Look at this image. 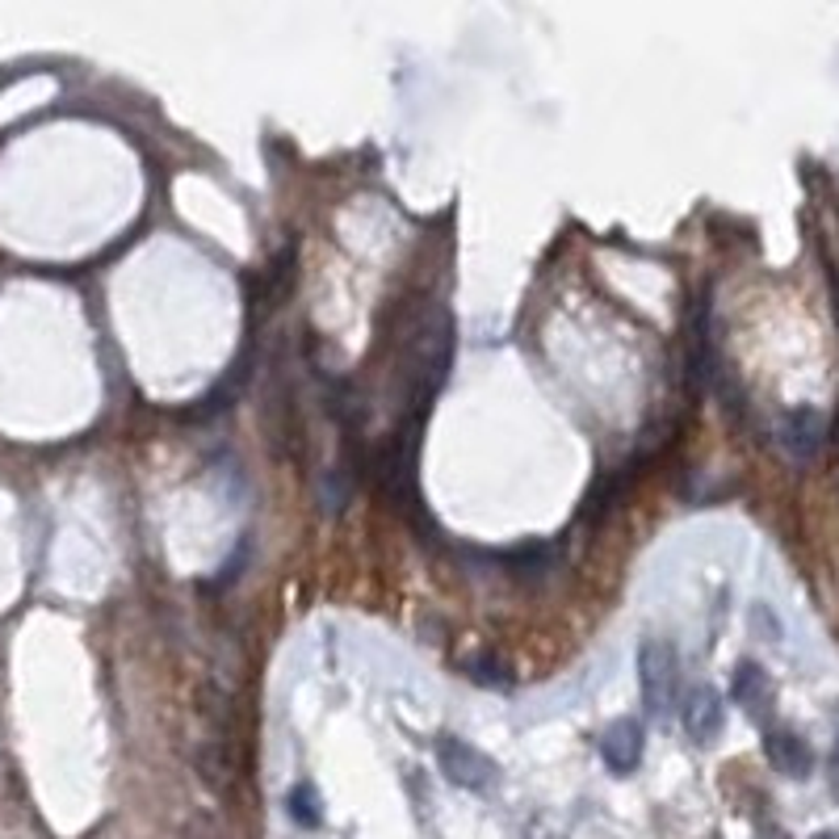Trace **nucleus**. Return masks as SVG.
<instances>
[{
    "instance_id": "obj_2",
    "label": "nucleus",
    "mask_w": 839,
    "mask_h": 839,
    "mask_svg": "<svg viewBox=\"0 0 839 839\" xmlns=\"http://www.w3.org/2000/svg\"><path fill=\"white\" fill-rule=\"evenodd\" d=\"M436 764L445 772V781H454L457 790H487L500 776V764L487 751H479L466 739H457V735H445L436 744Z\"/></svg>"
},
{
    "instance_id": "obj_4",
    "label": "nucleus",
    "mask_w": 839,
    "mask_h": 839,
    "mask_svg": "<svg viewBox=\"0 0 839 839\" xmlns=\"http://www.w3.org/2000/svg\"><path fill=\"white\" fill-rule=\"evenodd\" d=\"M764 756H768V764L776 768L781 776H790V781H806V776L815 772V751H810V744H806L797 730H785V726H768Z\"/></svg>"
},
{
    "instance_id": "obj_5",
    "label": "nucleus",
    "mask_w": 839,
    "mask_h": 839,
    "mask_svg": "<svg viewBox=\"0 0 839 839\" xmlns=\"http://www.w3.org/2000/svg\"><path fill=\"white\" fill-rule=\"evenodd\" d=\"M730 696L744 705L747 718L768 722V714H772V701H776V689H772V680H768V671L760 668V664L744 659V664L735 668V680H730Z\"/></svg>"
},
{
    "instance_id": "obj_10",
    "label": "nucleus",
    "mask_w": 839,
    "mask_h": 839,
    "mask_svg": "<svg viewBox=\"0 0 839 839\" xmlns=\"http://www.w3.org/2000/svg\"><path fill=\"white\" fill-rule=\"evenodd\" d=\"M286 810L290 818L298 823V827H319L324 823V810H319V797H315V785H307V781H298L294 790L286 793Z\"/></svg>"
},
{
    "instance_id": "obj_6",
    "label": "nucleus",
    "mask_w": 839,
    "mask_h": 839,
    "mask_svg": "<svg viewBox=\"0 0 839 839\" xmlns=\"http://www.w3.org/2000/svg\"><path fill=\"white\" fill-rule=\"evenodd\" d=\"M722 726H726V705H722V696L714 689H693L689 701H684V730H689V739L693 744H714L722 735Z\"/></svg>"
},
{
    "instance_id": "obj_12",
    "label": "nucleus",
    "mask_w": 839,
    "mask_h": 839,
    "mask_svg": "<svg viewBox=\"0 0 839 839\" xmlns=\"http://www.w3.org/2000/svg\"><path fill=\"white\" fill-rule=\"evenodd\" d=\"M815 839H839V836L836 831H823V836H815Z\"/></svg>"
},
{
    "instance_id": "obj_8",
    "label": "nucleus",
    "mask_w": 839,
    "mask_h": 839,
    "mask_svg": "<svg viewBox=\"0 0 839 839\" xmlns=\"http://www.w3.org/2000/svg\"><path fill=\"white\" fill-rule=\"evenodd\" d=\"M462 671H466L475 684H483V689H508V684H512V671L503 668L496 655H487V650L466 655V659H462Z\"/></svg>"
},
{
    "instance_id": "obj_7",
    "label": "nucleus",
    "mask_w": 839,
    "mask_h": 839,
    "mask_svg": "<svg viewBox=\"0 0 839 839\" xmlns=\"http://www.w3.org/2000/svg\"><path fill=\"white\" fill-rule=\"evenodd\" d=\"M781 441L797 462H810L823 445V416L815 408H797L785 416V429H781Z\"/></svg>"
},
{
    "instance_id": "obj_3",
    "label": "nucleus",
    "mask_w": 839,
    "mask_h": 839,
    "mask_svg": "<svg viewBox=\"0 0 839 839\" xmlns=\"http://www.w3.org/2000/svg\"><path fill=\"white\" fill-rule=\"evenodd\" d=\"M643 747H647V735H643V722L634 718H617L604 735H600V760L609 764V772L617 776H630L634 768L643 764Z\"/></svg>"
},
{
    "instance_id": "obj_11",
    "label": "nucleus",
    "mask_w": 839,
    "mask_h": 839,
    "mask_svg": "<svg viewBox=\"0 0 839 839\" xmlns=\"http://www.w3.org/2000/svg\"><path fill=\"white\" fill-rule=\"evenodd\" d=\"M831 772H836V790H839V739H836V760H831Z\"/></svg>"
},
{
    "instance_id": "obj_9",
    "label": "nucleus",
    "mask_w": 839,
    "mask_h": 839,
    "mask_svg": "<svg viewBox=\"0 0 839 839\" xmlns=\"http://www.w3.org/2000/svg\"><path fill=\"white\" fill-rule=\"evenodd\" d=\"M349 496H353V479H349V470H340V466L324 470V479H319V512L336 517V512L349 503Z\"/></svg>"
},
{
    "instance_id": "obj_1",
    "label": "nucleus",
    "mask_w": 839,
    "mask_h": 839,
    "mask_svg": "<svg viewBox=\"0 0 839 839\" xmlns=\"http://www.w3.org/2000/svg\"><path fill=\"white\" fill-rule=\"evenodd\" d=\"M638 684H643V705L650 718H668L680 701V659L671 643L647 638L638 647Z\"/></svg>"
}]
</instances>
